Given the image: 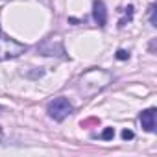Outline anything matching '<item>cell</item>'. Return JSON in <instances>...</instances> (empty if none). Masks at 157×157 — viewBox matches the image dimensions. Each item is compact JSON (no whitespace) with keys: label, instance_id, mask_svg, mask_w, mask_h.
<instances>
[{"label":"cell","instance_id":"8992f818","mask_svg":"<svg viewBox=\"0 0 157 157\" xmlns=\"http://www.w3.org/2000/svg\"><path fill=\"white\" fill-rule=\"evenodd\" d=\"M113 137H115V129L113 128H105L102 131V135H100V139H104V140H111Z\"/></svg>","mask_w":157,"mask_h":157},{"label":"cell","instance_id":"9c48e42d","mask_svg":"<svg viewBox=\"0 0 157 157\" xmlns=\"http://www.w3.org/2000/svg\"><path fill=\"white\" fill-rule=\"evenodd\" d=\"M133 137H135V135H133L131 129H124V131H122V139H124V140H131Z\"/></svg>","mask_w":157,"mask_h":157},{"label":"cell","instance_id":"30bf717a","mask_svg":"<svg viewBox=\"0 0 157 157\" xmlns=\"http://www.w3.org/2000/svg\"><path fill=\"white\" fill-rule=\"evenodd\" d=\"M0 139H2V131H0Z\"/></svg>","mask_w":157,"mask_h":157},{"label":"cell","instance_id":"52a82bcc","mask_svg":"<svg viewBox=\"0 0 157 157\" xmlns=\"http://www.w3.org/2000/svg\"><path fill=\"white\" fill-rule=\"evenodd\" d=\"M117 59H120V61L129 59V52L128 50H117Z\"/></svg>","mask_w":157,"mask_h":157},{"label":"cell","instance_id":"6da1fadb","mask_svg":"<svg viewBox=\"0 0 157 157\" xmlns=\"http://www.w3.org/2000/svg\"><path fill=\"white\" fill-rule=\"evenodd\" d=\"M46 113H48V117L54 118L56 122H61V120H65V118L72 113V104H70L67 98H63V96L54 98V100L46 105Z\"/></svg>","mask_w":157,"mask_h":157},{"label":"cell","instance_id":"ba28073f","mask_svg":"<svg viewBox=\"0 0 157 157\" xmlns=\"http://www.w3.org/2000/svg\"><path fill=\"white\" fill-rule=\"evenodd\" d=\"M150 21H151V26H157V21H155V6H150Z\"/></svg>","mask_w":157,"mask_h":157},{"label":"cell","instance_id":"5b68a950","mask_svg":"<svg viewBox=\"0 0 157 157\" xmlns=\"http://www.w3.org/2000/svg\"><path fill=\"white\" fill-rule=\"evenodd\" d=\"M155 107H150L146 111L140 113V124H142V129L148 131V133H153L155 131Z\"/></svg>","mask_w":157,"mask_h":157},{"label":"cell","instance_id":"3957f363","mask_svg":"<svg viewBox=\"0 0 157 157\" xmlns=\"http://www.w3.org/2000/svg\"><path fill=\"white\" fill-rule=\"evenodd\" d=\"M39 54L43 56H59V57H65V48H63V43L59 37H50L46 39L44 43L39 44Z\"/></svg>","mask_w":157,"mask_h":157},{"label":"cell","instance_id":"277c9868","mask_svg":"<svg viewBox=\"0 0 157 157\" xmlns=\"http://www.w3.org/2000/svg\"><path fill=\"white\" fill-rule=\"evenodd\" d=\"M93 17L100 28H104L107 24V10H105V4L102 0H94L93 2Z\"/></svg>","mask_w":157,"mask_h":157},{"label":"cell","instance_id":"8fae6325","mask_svg":"<svg viewBox=\"0 0 157 157\" xmlns=\"http://www.w3.org/2000/svg\"><path fill=\"white\" fill-rule=\"evenodd\" d=\"M0 111H2V107H0Z\"/></svg>","mask_w":157,"mask_h":157},{"label":"cell","instance_id":"7a4b0ae2","mask_svg":"<svg viewBox=\"0 0 157 157\" xmlns=\"http://www.w3.org/2000/svg\"><path fill=\"white\" fill-rule=\"evenodd\" d=\"M28 50L26 44H21L10 37H0V61H8V59H15L21 54H24Z\"/></svg>","mask_w":157,"mask_h":157}]
</instances>
